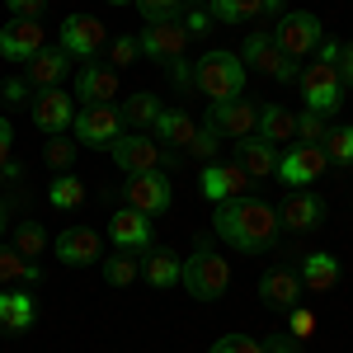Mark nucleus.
<instances>
[{
    "label": "nucleus",
    "instance_id": "obj_1",
    "mask_svg": "<svg viewBox=\"0 0 353 353\" xmlns=\"http://www.w3.org/2000/svg\"><path fill=\"white\" fill-rule=\"evenodd\" d=\"M212 226L236 250L259 254L278 236V212H273L269 203H259V198H226V203H217V212H212Z\"/></svg>",
    "mask_w": 353,
    "mask_h": 353
},
{
    "label": "nucleus",
    "instance_id": "obj_2",
    "mask_svg": "<svg viewBox=\"0 0 353 353\" xmlns=\"http://www.w3.org/2000/svg\"><path fill=\"white\" fill-rule=\"evenodd\" d=\"M193 90H203L212 104H221V99H241L245 61L236 52H208L198 66H193Z\"/></svg>",
    "mask_w": 353,
    "mask_h": 353
},
{
    "label": "nucleus",
    "instance_id": "obj_3",
    "mask_svg": "<svg viewBox=\"0 0 353 353\" xmlns=\"http://www.w3.org/2000/svg\"><path fill=\"white\" fill-rule=\"evenodd\" d=\"M179 283L189 288L193 301H217L221 292L231 288V269H226V259H221V254H212V250H198L189 264H184Z\"/></svg>",
    "mask_w": 353,
    "mask_h": 353
},
{
    "label": "nucleus",
    "instance_id": "obj_4",
    "mask_svg": "<svg viewBox=\"0 0 353 353\" xmlns=\"http://www.w3.org/2000/svg\"><path fill=\"white\" fill-rule=\"evenodd\" d=\"M273 43L292 57V61H301L306 52H316V48L325 43V28H321V19H316L311 10H288V14L278 19V28H273Z\"/></svg>",
    "mask_w": 353,
    "mask_h": 353
},
{
    "label": "nucleus",
    "instance_id": "obj_5",
    "mask_svg": "<svg viewBox=\"0 0 353 353\" xmlns=\"http://www.w3.org/2000/svg\"><path fill=\"white\" fill-rule=\"evenodd\" d=\"M245 61V66H254V71H264V76H269V81H297V61H292V57L283 52V48H278V43H273V33H250V38H245V48L241 52H236Z\"/></svg>",
    "mask_w": 353,
    "mask_h": 353
},
{
    "label": "nucleus",
    "instance_id": "obj_6",
    "mask_svg": "<svg viewBox=\"0 0 353 353\" xmlns=\"http://www.w3.org/2000/svg\"><path fill=\"white\" fill-rule=\"evenodd\" d=\"M123 137V113L113 104H85L76 113V141L90 146V151H109L113 141Z\"/></svg>",
    "mask_w": 353,
    "mask_h": 353
},
{
    "label": "nucleus",
    "instance_id": "obj_7",
    "mask_svg": "<svg viewBox=\"0 0 353 353\" xmlns=\"http://www.w3.org/2000/svg\"><path fill=\"white\" fill-rule=\"evenodd\" d=\"M325 165L330 161H325V151H321V146L297 141L292 151H283V156H278V170H273V174H278L288 189H311V184L325 174Z\"/></svg>",
    "mask_w": 353,
    "mask_h": 353
},
{
    "label": "nucleus",
    "instance_id": "obj_8",
    "mask_svg": "<svg viewBox=\"0 0 353 353\" xmlns=\"http://www.w3.org/2000/svg\"><path fill=\"white\" fill-rule=\"evenodd\" d=\"M123 198H128V208L141 212V217H161L165 208H170V179H165L161 170H151V174H128V184H123Z\"/></svg>",
    "mask_w": 353,
    "mask_h": 353
},
{
    "label": "nucleus",
    "instance_id": "obj_9",
    "mask_svg": "<svg viewBox=\"0 0 353 353\" xmlns=\"http://www.w3.org/2000/svg\"><path fill=\"white\" fill-rule=\"evenodd\" d=\"M339 90L344 85H339V71L330 61H316V66L301 71V99H306V109L321 113V118L339 109Z\"/></svg>",
    "mask_w": 353,
    "mask_h": 353
},
{
    "label": "nucleus",
    "instance_id": "obj_10",
    "mask_svg": "<svg viewBox=\"0 0 353 353\" xmlns=\"http://www.w3.org/2000/svg\"><path fill=\"white\" fill-rule=\"evenodd\" d=\"M141 52L151 57V61H179L184 57V48H189V33H184V24L179 19H156V24H146L141 28Z\"/></svg>",
    "mask_w": 353,
    "mask_h": 353
},
{
    "label": "nucleus",
    "instance_id": "obj_11",
    "mask_svg": "<svg viewBox=\"0 0 353 353\" xmlns=\"http://www.w3.org/2000/svg\"><path fill=\"white\" fill-rule=\"evenodd\" d=\"M57 259L71 264V269H85V264H99L104 259V236L94 226H71L57 236Z\"/></svg>",
    "mask_w": 353,
    "mask_h": 353
},
{
    "label": "nucleus",
    "instance_id": "obj_12",
    "mask_svg": "<svg viewBox=\"0 0 353 353\" xmlns=\"http://www.w3.org/2000/svg\"><path fill=\"white\" fill-rule=\"evenodd\" d=\"M76 118V99L66 90H38L33 94V128H43L48 137H61Z\"/></svg>",
    "mask_w": 353,
    "mask_h": 353
},
{
    "label": "nucleus",
    "instance_id": "obj_13",
    "mask_svg": "<svg viewBox=\"0 0 353 353\" xmlns=\"http://www.w3.org/2000/svg\"><path fill=\"white\" fill-rule=\"evenodd\" d=\"M254 118H259V109L250 104V99H221V104H212L208 109V128L217 137H254Z\"/></svg>",
    "mask_w": 353,
    "mask_h": 353
},
{
    "label": "nucleus",
    "instance_id": "obj_14",
    "mask_svg": "<svg viewBox=\"0 0 353 353\" xmlns=\"http://www.w3.org/2000/svg\"><path fill=\"white\" fill-rule=\"evenodd\" d=\"M104 24L94 19V14H71V19H61V52L66 57H94L104 48Z\"/></svg>",
    "mask_w": 353,
    "mask_h": 353
},
{
    "label": "nucleus",
    "instance_id": "obj_15",
    "mask_svg": "<svg viewBox=\"0 0 353 353\" xmlns=\"http://www.w3.org/2000/svg\"><path fill=\"white\" fill-rule=\"evenodd\" d=\"M109 151H113V165L123 174H151V170H161V146L151 137H118Z\"/></svg>",
    "mask_w": 353,
    "mask_h": 353
},
{
    "label": "nucleus",
    "instance_id": "obj_16",
    "mask_svg": "<svg viewBox=\"0 0 353 353\" xmlns=\"http://www.w3.org/2000/svg\"><path fill=\"white\" fill-rule=\"evenodd\" d=\"M43 52V28L38 19H10V24L0 28V57L5 61H19L24 66L28 57Z\"/></svg>",
    "mask_w": 353,
    "mask_h": 353
},
{
    "label": "nucleus",
    "instance_id": "obj_17",
    "mask_svg": "<svg viewBox=\"0 0 353 353\" xmlns=\"http://www.w3.org/2000/svg\"><path fill=\"white\" fill-rule=\"evenodd\" d=\"M250 184H254V179H250V174H245L241 165L231 161V165H208V170H203V193H208V198H212V203H226V198H245V189H250Z\"/></svg>",
    "mask_w": 353,
    "mask_h": 353
},
{
    "label": "nucleus",
    "instance_id": "obj_18",
    "mask_svg": "<svg viewBox=\"0 0 353 353\" xmlns=\"http://www.w3.org/2000/svg\"><path fill=\"white\" fill-rule=\"evenodd\" d=\"M66 71H71V57L61 52V48H43L38 57L24 61V81L33 90H57V85L66 81Z\"/></svg>",
    "mask_w": 353,
    "mask_h": 353
},
{
    "label": "nucleus",
    "instance_id": "obj_19",
    "mask_svg": "<svg viewBox=\"0 0 353 353\" xmlns=\"http://www.w3.org/2000/svg\"><path fill=\"white\" fill-rule=\"evenodd\" d=\"M325 221V203L316 198V193H292L283 208H278V226H288V231H316Z\"/></svg>",
    "mask_w": 353,
    "mask_h": 353
},
{
    "label": "nucleus",
    "instance_id": "obj_20",
    "mask_svg": "<svg viewBox=\"0 0 353 353\" xmlns=\"http://www.w3.org/2000/svg\"><path fill=\"white\" fill-rule=\"evenodd\" d=\"M254 137H259V141H269V146L297 141V113L283 109V104H264L259 118H254Z\"/></svg>",
    "mask_w": 353,
    "mask_h": 353
},
{
    "label": "nucleus",
    "instance_id": "obj_21",
    "mask_svg": "<svg viewBox=\"0 0 353 353\" xmlns=\"http://www.w3.org/2000/svg\"><path fill=\"white\" fill-rule=\"evenodd\" d=\"M259 297H264V306L292 311V306L301 301V278L292 269H269L264 278H259Z\"/></svg>",
    "mask_w": 353,
    "mask_h": 353
},
{
    "label": "nucleus",
    "instance_id": "obj_22",
    "mask_svg": "<svg viewBox=\"0 0 353 353\" xmlns=\"http://www.w3.org/2000/svg\"><path fill=\"white\" fill-rule=\"evenodd\" d=\"M109 231H113V245L118 250H151V217H141L132 208H118Z\"/></svg>",
    "mask_w": 353,
    "mask_h": 353
},
{
    "label": "nucleus",
    "instance_id": "obj_23",
    "mask_svg": "<svg viewBox=\"0 0 353 353\" xmlns=\"http://www.w3.org/2000/svg\"><path fill=\"white\" fill-rule=\"evenodd\" d=\"M236 165L250 179H269L273 170H278V151H273L269 141H259V137H241L236 141Z\"/></svg>",
    "mask_w": 353,
    "mask_h": 353
},
{
    "label": "nucleus",
    "instance_id": "obj_24",
    "mask_svg": "<svg viewBox=\"0 0 353 353\" xmlns=\"http://www.w3.org/2000/svg\"><path fill=\"white\" fill-rule=\"evenodd\" d=\"M76 94H81V104H113L118 71L113 66H85L81 76H76Z\"/></svg>",
    "mask_w": 353,
    "mask_h": 353
},
{
    "label": "nucleus",
    "instance_id": "obj_25",
    "mask_svg": "<svg viewBox=\"0 0 353 353\" xmlns=\"http://www.w3.org/2000/svg\"><path fill=\"white\" fill-rule=\"evenodd\" d=\"M33 316H38V301L28 297V292H0V330L24 334L33 325Z\"/></svg>",
    "mask_w": 353,
    "mask_h": 353
},
{
    "label": "nucleus",
    "instance_id": "obj_26",
    "mask_svg": "<svg viewBox=\"0 0 353 353\" xmlns=\"http://www.w3.org/2000/svg\"><path fill=\"white\" fill-rule=\"evenodd\" d=\"M334 283H339V259L334 254L321 250V254H306L301 259V288L306 292H330Z\"/></svg>",
    "mask_w": 353,
    "mask_h": 353
},
{
    "label": "nucleus",
    "instance_id": "obj_27",
    "mask_svg": "<svg viewBox=\"0 0 353 353\" xmlns=\"http://www.w3.org/2000/svg\"><path fill=\"white\" fill-rule=\"evenodd\" d=\"M179 273H184V264H179V254L174 250H151L146 259H141V278L151 283V288H174L179 283Z\"/></svg>",
    "mask_w": 353,
    "mask_h": 353
},
{
    "label": "nucleus",
    "instance_id": "obj_28",
    "mask_svg": "<svg viewBox=\"0 0 353 353\" xmlns=\"http://www.w3.org/2000/svg\"><path fill=\"white\" fill-rule=\"evenodd\" d=\"M43 273L33 259H24L14 245H0V288H14V283H38Z\"/></svg>",
    "mask_w": 353,
    "mask_h": 353
},
{
    "label": "nucleus",
    "instance_id": "obj_29",
    "mask_svg": "<svg viewBox=\"0 0 353 353\" xmlns=\"http://www.w3.org/2000/svg\"><path fill=\"white\" fill-rule=\"evenodd\" d=\"M193 118L184 109H161V118H156V141H170V146H189L193 141Z\"/></svg>",
    "mask_w": 353,
    "mask_h": 353
},
{
    "label": "nucleus",
    "instance_id": "obj_30",
    "mask_svg": "<svg viewBox=\"0 0 353 353\" xmlns=\"http://www.w3.org/2000/svg\"><path fill=\"white\" fill-rule=\"evenodd\" d=\"M208 14L221 24H250L254 14H264V0H208Z\"/></svg>",
    "mask_w": 353,
    "mask_h": 353
},
{
    "label": "nucleus",
    "instance_id": "obj_31",
    "mask_svg": "<svg viewBox=\"0 0 353 353\" xmlns=\"http://www.w3.org/2000/svg\"><path fill=\"white\" fill-rule=\"evenodd\" d=\"M321 151H325V161H334V165H353V123L330 128L325 141H321Z\"/></svg>",
    "mask_w": 353,
    "mask_h": 353
},
{
    "label": "nucleus",
    "instance_id": "obj_32",
    "mask_svg": "<svg viewBox=\"0 0 353 353\" xmlns=\"http://www.w3.org/2000/svg\"><path fill=\"white\" fill-rule=\"evenodd\" d=\"M118 113H123V123H137V128L151 123V128H156V118H161V99H156V94H132Z\"/></svg>",
    "mask_w": 353,
    "mask_h": 353
},
{
    "label": "nucleus",
    "instance_id": "obj_33",
    "mask_svg": "<svg viewBox=\"0 0 353 353\" xmlns=\"http://www.w3.org/2000/svg\"><path fill=\"white\" fill-rule=\"evenodd\" d=\"M48 198H52V208H81L85 203V184L76 174H57L52 184H48Z\"/></svg>",
    "mask_w": 353,
    "mask_h": 353
},
{
    "label": "nucleus",
    "instance_id": "obj_34",
    "mask_svg": "<svg viewBox=\"0 0 353 353\" xmlns=\"http://www.w3.org/2000/svg\"><path fill=\"white\" fill-rule=\"evenodd\" d=\"M104 278H109L113 288H132L137 278H141V269H137L132 254H109L104 259Z\"/></svg>",
    "mask_w": 353,
    "mask_h": 353
},
{
    "label": "nucleus",
    "instance_id": "obj_35",
    "mask_svg": "<svg viewBox=\"0 0 353 353\" xmlns=\"http://www.w3.org/2000/svg\"><path fill=\"white\" fill-rule=\"evenodd\" d=\"M43 245H48V231L38 226V221H19V231H14V250L33 259V254H43Z\"/></svg>",
    "mask_w": 353,
    "mask_h": 353
},
{
    "label": "nucleus",
    "instance_id": "obj_36",
    "mask_svg": "<svg viewBox=\"0 0 353 353\" xmlns=\"http://www.w3.org/2000/svg\"><path fill=\"white\" fill-rule=\"evenodd\" d=\"M43 161L52 165L57 174H66V165L76 161V141H66V137H52V141L43 146Z\"/></svg>",
    "mask_w": 353,
    "mask_h": 353
},
{
    "label": "nucleus",
    "instance_id": "obj_37",
    "mask_svg": "<svg viewBox=\"0 0 353 353\" xmlns=\"http://www.w3.org/2000/svg\"><path fill=\"white\" fill-rule=\"evenodd\" d=\"M137 10L146 14V24H156V19H179L184 0H137Z\"/></svg>",
    "mask_w": 353,
    "mask_h": 353
},
{
    "label": "nucleus",
    "instance_id": "obj_38",
    "mask_svg": "<svg viewBox=\"0 0 353 353\" xmlns=\"http://www.w3.org/2000/svg\"><path fill=\"white\" fill-rule=\"evenodd\" d=\"M325 132H330V128H325V118H321V113L306 109V113L297 118V137L306 141V146H321V141H325Z\"/></svg>",
    "mask_w": 353,
    "mask_h": 353
},
{
    "label": "nucleus",
    "instance_id": "obj_39",
    "mask_svg": "<svg viewBox=\"0 0 353 353\" xmlns=\"http://www.w3.org/2000/svg\"><path fill=\"white\" fill-rule=\"evenodd\" d=\"M208 353H269V349H264L259 339H250V334H221Z\"/></svg>",
    "mask_w": 353,
    "mask_h": 353
},
{
    "label": "nucleus",
    "instance_id": "obj_40",
    "mask_svg": "<svg viewBox=\"0 0 353 353\" xmlns=\"http://www.w3.org/2000/svg\"><path fill=\"white\" fill-rule=\"evenodd\" d=\"M217 146H221V137L212 132V128H198L184 151H189V156H203V161H212V156H217Z\"/></svg>",
    "mask_w": 353,
    "mask_h": 353
},
{
    "label": "nucleus",
    "instance_id": "obj_41",
    "mask_svg": "<svg viewBox=\"0 0 353 353\" xmlns=\"http://www.w3.org/2000/svg\"><path fill=\"white\" fill-rule=\"evenodd\" d=\"M137 52H141V43L137 38H113V52H109V66L113 71H123V66H132Z\"/></svg>",
    "mask_w": 353,
    "mask_h": 353
},
{
    "label": "nucleus",
    "instance_id": "obj_42",
    "mask_svg": "<svg viewBox=\"0 0 353 353\" xmlns=\"http://www.w3.org/2000/svg\"><path fill=\"white\" fill-rule=\"evenodd\" d=\"M5 10H10V19H43L48 0H5Z\"/></svg>",
    "mask_w": 353,
    "mask_h": 353
},
{
    "label": "nucleus",
    "instance_id": "obj_43",
    "mask_svg": "<svg viewBox=\"0 0 353 353\" xmlns=\"http://www.w3.org/2000/svg\"><path fill=\"white\" fill-rule=\"evenodd\" d=\"M10 151H14V128L0 118V170H5V174H19V165L10 161Z\"/></svg>",
    "mask_w": 353,
    "mask_h": 353
},
{
    "label": "nucleus",
    "instance_id": "obj_44",
    "mask_svg": "<svg viewBox=\"0 0 353 353\" xmlns=\"http://www.w3.org/2000/svg\"><path fill=\"white\" fill-rule=\"evenodd\" d=\"M292 339H311V334H316V316H311V311H306V306H292Z\"/></svg>",
    "mask_w": 353,
    "mask_h": 353
},
{
    "label": "nucleus",
    "instance_id": "obj_45",
    "mask_svg": "<svg viewBox=\"0 0 353 353\" xmlns=\"http://www.w3.org/2000/svg\"><path fill=\"white\" fill-rule=\"evenodd\" d=\"M179 24H184V33H189V38H203V33H208V24H212V14H208V10H189V14H179Z\"/></svg>",
    "mask_w": 353,
    "mask_h": 353
},
{
    "label": "nucleus",
    "instance_id": "obj_46",
    "mask_svg": "<svg viewBox=\"0 0 353 353\" xmlns=\"http://www.w3.org/2000/svg\"><path fill=\"white\" fill-rule=\"evenodd\" d=\"M334 71H339V85H349V90H353V43H344V48H339Z\"/></svg>",
    "mask_w": 353,
    "mask_h": 353
},
{
    "label": "nucleus",
    "instance_id": "obj_47",
    "mask_svg": "<svg viewBox=\"0 0 353 353\" xmlns=\"http://www.w3.org/2000/svg\"><path fill=\"white\" fill-rule=\"evenodd\" d=\"M0 94H5L10 104H24V99H28V81H5V85H0Z\"/></svg>",
    "mask_w": 353,
    "mask_h": 353
},
{
    "label": "nucleus",
    "instance_id": "obj_48",
    "mask_svg": "<svg viewBox=\"0 0 353 353\" xmlns=\"http://www.w3.org/2000/svg\"><path fill=\"white\" fill-rule=\"evenodd\" d=\"M170 66H174V71H170V76H174V85H184V90H189V85H193V71H184V61H170Z\"/></svg>",
    "mask_w": 353,
    "mask_h": 353
},
{
    "label": "nucleus",
    "instance_id": "obj_49",
    "mask_svg": "<svg viewBox=\"0 0 353 353\" xmlns=\"http://www.w3.org/2000/svg\"><path fill=\"white\" fill-rule=\"evenodd\" d=\"M0 231H5V203H0Z\"/></svg>",
    "mask_w": 353,
    "mask_h": 353
},
{
    "label": "nucleus",
    "instance_id": "obj_50",
    "mask_svg": "<svg viewBox=\"0 0 353 353\" xmlns=\"http://www.w3.org/2000/svg\"><path fill=\"white\" fill-rule=\"evenodd\" d=\"M109 5H137V0H109Z\"/></svg>",
    "mask_w": 353,
    "mask_h": 353
}]
</instances>
